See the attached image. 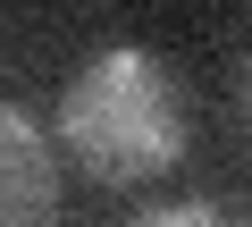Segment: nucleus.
<instances>
[{
    "label": "nucleus",
    "instance_id": "7ed1b4c3",
    "mask_svg": "<svg viewBox=\"0 0 252 227\" xmlns=\"http://www.w3.org/2000/svg\"><path fill=\"white\" fill-rule=\"evenodd\" d=\"M160 227H210V202H177V210H168Z\"/></svg>",
    "mask_w": 252,
    "mask_h": 227
},
{
    "label": "nucleus",
    "instance_id": "f03ea898",
    "mask_svg": "<svg viewBox=\"0 0 252 227\" xmlns=\"http://www.w3.org/2000/svg\"><path fill=\"white\" fill-rule=\"evenodd\" d=\"M0 143H9V185H0V219H51L59 210V177H51V143H42V127L26 118V109L9 101L0 109Z\"/></svg>",
    "mask_w": 252,
    "mask_h": 227
},
{
    "label": "nucleus",
    "instance_id": "f257e3e1",
    "mask_svg": "<svg viewBox=\"0 0 252 227\" xmlns=\"http://www.w3.org/2000/svg\"><path fill=\"white\" fill-rule=\"evenodd\" d=\"M59 127H67V152L93 177L135 185L152 168H177V152H185V101H177V76L152 51H101L67 84Z\"/></svg>",
    "mask_w": 252,
    "mask_h": 227
}]
</instances>
